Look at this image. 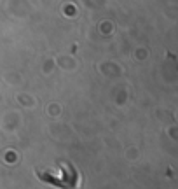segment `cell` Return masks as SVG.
<instances>
[{
    "label": "cell",
    "mask_w": 178,
    "mask_h": 189,
    "mask_svg": "<svg viewBox=\"0 0 178 189\" xmlns=\"http://www.w3.org/2000/svg\"><path fill=\"white\" fill-rule=\"evenodd\" d=\"M37 175L45 182L58 186L61 189H75L79 186V173L70 163H59L56 168H49L44 172H37Z\"/></svg>",
    "instance_id": "6da1fadb"
}]
</instances>
